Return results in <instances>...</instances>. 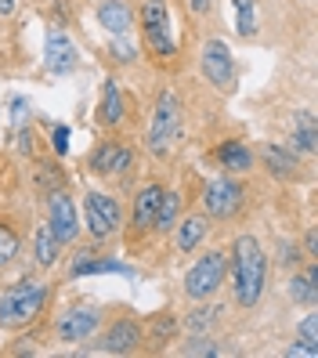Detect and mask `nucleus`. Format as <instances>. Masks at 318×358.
Instances as JSON below:
<instances>
[{
	"label": "nucleus",
	"instance_id": "obj_1",
	"mask_svg": "<svg viewBox=\"0 0 318 358\" xmlns=\"http://www.w3.org/2000/svg\"><path fill=\"white\" fill-rule=\"evenodd\" d=\"M231 293H236V304L239 308H253L264 293L268 282V257H264V246L253 239V236H239L236 246H231Z\"/></svg>",
	"mask_w": 318,
	"mask_h": 358
},
{
	"label": "nucleus",
	"instance_id": "obj_2",
	"mask_svg": "<svg viewBox=\"0 0 318 358\" xmlns=\"http://www.w3.org/2000/svg\"><path fill=\"white\" fill-rule=\"evenodd\" d=\"M48 304L44 282H15L11 289L0 293V326H26L33 322Z\"/></svg>",
	"mask_w": 318,
	"mask_h": 358
},
{
	"label": "nucleus",
	"instance_id": "obj_3",
	"mask_svg": "<svg viewBox=\"0 0 318 358\" xmlns=\"http://www.w3.org/2000/svg\"><path fill=\"white\" fill-rule=\"evenodd\" d=\"M141 29H145V48L152 58L171 62L178 55V40H174V29H171L166 0H141Z\"/></svg>",
	"mask_w": 318,
	"mask_h": 358
},
{
	"label": "nucleus",
	"instance_id": "obj_4",
	"mask_svg": "<svg viewBox=\"0 0 318 358\" xmlns=\"http://www.w3.org/2000/svg\"><path fill=\"white\" fill-rule=\"evenodd\" d=\"M178 138H181V101L174 91H163L156 101L152 123H148V149L156 156H166Z\"/></svg>",
	"mask_w": 318,
	"mask_h": 358
},
{
	"label": "nucleus",
	"instance_id": "obj_5",
	"mask_svg": "<svg viewBox=\"0 0 318 358\" xmlns=\"http://www.w3.org/2000/svg\"><path fill=\"white\" fill-rule=\"evenodd\" d=\"M224 275H228V261L224 254H206L199 257L192 268H188V275H185V293L192 301H206V297H214V293L224 286Z\"/></svg>",
	"mask_w": 318,
	"mask_h": 358
},
{
	"label": "nucleus",
	"instance_id": "obj_6",
	"mask_svg": "<svg viewBox=\"0 0 318 358\" xmlns=\"http://www.w3.org/2000/svg\"><path fill=\"white\" fill-rule=\"evenodd\" d=\"M83 221H87V231L101 243V239H109L116 236V228L123 221V210L113 196H105V192H87L83 196Z\"/></svg>",
	"mask_w": 318,
	"mask_h": 358
},
{
	"label": "nucleus",
	"instance_id": "obj_7",
	"mask_svg": "<svg viewBox=\"0 0 318 358\" xmlns=\"http://www.w3.org/2000/svg\"><path fill=\"white\" fill-rule=\"evenodd\" d=\"M199 66H203V76L214 83L217 91L236 87V62H231V51H228L224 40H210V44L203 48Z\"/></svg>",
	"mask_w": 318,
	"mask_h": 358
},
{
	"label": "nucleus",
	"instance_id": "obj_8",
	"mask_svg": "<svg viewBox=\"0 0 318 358\" xmlns=\"http://www.w3.org/2000/svg\"><path fill=\"white\" fill-rule=\"evenodd\" d=\"M203 206H206L210 217H231V214L243 206V185L231 181V178L210 181L206 192H203Z\"/></svg>",
	"mask_w": 318,
	"mask_h": 358
},
{
	"label": "nucleus",
	"instance_id": "obj_9",
	"mask_svg": "<svg viewBox=\"0 0 318 358\" xmlns=\"http://www.w3.org/2000/svg\"><path fill=\"white\" fill-rule=\"evenodd\" d=\"M98 326H101V315H98L94 308H69V311H62V315H58V322H55L58 336H62L66 344L91 341Z\"/></svg>",
	"mask_w": 318,
	"mask_h": 358
},
{
	"label": "nucleus",
	"instance_id": "obj_10",
	"mask_svg": "<svg viewBox=\"0 0 318 358\" xmlns=\"http://www.w3.org/2000/svg\"><path fill=\"white\" fill-rule=\"evenodd\" d=\"M48 217H51V231L62 246H69L76 236H80V221H76V206L66 192H51V203H48Z\"/></svg>",
	"mask_w": 318,
	"mask_h": 358
},
{
	"label": "nucleus",
	"instance_id": "obj_11",
	"mask_svg": "<svg viewBox=\"0 0 318 358\" xmlns=\"http://www.w3.org/2000/svg\"><path fill=\"white\" fill-rule=\"evenodd\" d=\"M131 166H134V152L127 149V145H120V141H105V145H98L94 156H91V171H94L98 178L127 174Z\"/></svg>",
	"mask_w": 318,
	"mask_h": 358
},
{
	"label": "nucleus",
	"instance_id": "obj_12",
	"mask_svg": "<svg viewBox=\"0 0 318 358\" xmlns=\"http://www.w3.org/2000/svg\"><path fill=\"white\" fill-rule=\"evenodd\" d=\"M44 66L48 73L62 76V73H73L76 69V48L66 29H48V44H44Z\"/></svg>",
	"mask_w": 318,
	"mask_h": 358
},
{
	"label": "nucleus",
	"instance_id": "obj_13",
	"mask_svg": "<svg viewBox=\"0 0 318 358\" xmlns=\"http://www.w3.org/2000/svg\"><path fill=\"white\" fill-rule=\"evenodd\" d=\"M105 351L109 355H127V351H134L138 344H141V326L138 322H131V319H120V322H113V329L105 333Z\"/></svg>",
	"mask_w": 318,
	"mask_h": 358
},
{
	"label": "nucleus",
	"instance_id": "obj_14",
	"mask_svg": "<svg viewBox=\"0 0 318 358\" xmlns=\"http://www.w3.org/2000/svg\"><path fill=\"white\" fill-rule=\"evenodd\" d=\"M159 199H163V188L159 185H145L138 199H134V231H148L156 224V210H159Z\"/></svg>",
	"mask_w": 318,
	"mask_h": 358
},
{
	"label": "nucleus",
	"instance_id": "obj_15",
	"mask_svg": "<svg viewBox=\"0 0 318 358\" xmlns=\"http://www.w3.org/2000/svg\"><path fill=\"white\" fill-rule=\"evenodd\" d=\"M73 275H131V268L123 261L109 257V261H98L91 250H80L76 261H73Z\"/></svg>",
	"mask_w": 318,
	"mask_h": 358
},
{
	"label": "nucleus",
	"instance_id": "obj_16",
	"mask_svg": "<svg viewBox=\"0 0 318 358\" xmlns=\"http://www.w3.org/2000/svg\"><path fill=\"white\" fill-rule=\"evenodd\" d=\"M98 22L105 26V33L127 36L131 33V8H127L123 0H105V4L98 8Z\"/></svg>",
	"mask_w": 318,
	"mask_h": 358
},
{
	"label": "nucleus",
	"instance_id": "obj_17",
	"mask_svg": "<svg viewBox=\"0 0 318 358\" xmlns=\"http://www.w3.org/2000/svg\"><path fill=\"white\" fill-rule=\"evenodd\" d=\"M98 120L105 123V127H120V120H123V91H120V83H116V80H105Z\"/></svg>",
	"mask_w": 318,
	"mask_h": 358
},
{
	"label": "nucleus",
	"instance_id": "obj_18",
	"mask_svg": "<svg viewBox=\"0 0 318 358\" xmlns=\"http://www.w3.org/2000/svg\"><path fill=\"white\" fill-rule=\"evenodd\" d=\"M217 159L224 171H236V174H246L250 166H253V152L246 149L243 141H224L221 149H217Z\"/></svg>",
	"mask_w": 318,
	"mask_h": 358
},
{
	"label": "nucleus",
	"instance_id": "obj_19",
	"mask_svg": "<svg viewBox=\"0 0 318 358\" xmlns=\"http://www.w3.org/2000/svg\"><path fill=\"white\" fill-rule=\"evenodd\" d=\"M264 163L275 178H289L296 171V152L282 149V145H264Z\"/></svg>",
	"mask_w": 318,
	"mask_h": 358
},
{
	"label": "nucleus",
	"instance_id": "obj_20",
	"mask_svg": "<svg viewBox=\"0 0 318 358\" xmlns=\"http://www.w3.org/2000/svg\"><path fill=\"white\" fill-rule=\"evenodd\" d=\"M58 254H62V243L55 239V231H51V228H40L36 239H33V257H36V264H40V268H51V264L58 261Z\"/></svg>",
	"mask_w": 318,
	"mask_h": 358
},
{
	"label": "nucleus",
	"instance_id": "obj_21",
	"mask_svg": "<svg viewBox=\"0 0 318 358\" xmlns=\"http://www.w3.org/2000/svg\"><path fill=\"white\" fill-rule=\"evenodd\" d=\"M289 301H296V304H315L318 301V268L315 264L308 268V275H293Z\"/></svg>",
	"mask_w": 318,
	"mask_h": 358
},
{
	"label": "nucleus",
	"instance_id": "obj_22",
	"mask_svg": "<svg viewBox=\"0 0 318 358\" xmlns=\"http://www.w3.org/2000/svg\"><path fill=\"white\" fill-rule=\"evenodd\" d=\"M231 18H236L239 36H253L257 33V0H231Z\"/></svg>",
	"mask_w": 318,
	"mask_h": 358
},
{
	"label": "nucleus",
	"instance_id": "obj_23",
	"mask_svg": "<svg viewBox=\"0 0 318 358\" xmlns=\"http://www.w3.org/2000/svg\"><path fill=\"white\" fill-rule=\"evenodd\" d=\"M206 236V217H188L178 224V250L181 254H192V250L203 243Z\"/></svg>",
	"mask_w": 318,
	"mask_h": 358
},
{
	"label": "nucleus",
	"instance_id": "obj_24",
	"mask_svg": "<svg viewBox=\"0 0 318 358\" xmlns=\"http://www.w3.org/2000/svg\"><path fill=\"white\" fill-rule=\"evenodd\" d=\"M178 214H181V192H163L159 199V210H156V224L159 231H171L178 224Z\"/></svg>",
	"mask_w": 318,
	"mask_h": 358
},
{
	"label": "nucleus",
	"instance_id": "obj_25",
	"mask_svg": "<svg viewBox=\"0 0 318 358\" xmlns=\"http://www.w3.org/2000/svg\"><path fill=\"white\" fill-rule=\"evenodd\" d=\"M296 149L301 152H315V145H318V134H315V116L311 113H301L296 116Z\"/></svg>",
	"mask_w": 318,
	"mask_h": 358
},
{
	"label": "nucleus",
	"instance_id": "obj_26",
	"mask_svg": "<svg viewBox=\"0 0 318 358\" xmlns=\"http://www.w3.org/2000/svg\"><path fill=\"white\" fill-rule=\"evenodd\" d=\"M15 257H18V236H15V228L0 224V268L11 264Z\"/></svg>",
	"mask_w": 318,
	"mask_h": 358
},
{
	"label": "nucleus",
	"instance_id": "obj_27",
	"mask_svg": "<svg viewBox=\"0 0 318 358\" xmlns=\"http://www.w3.org/2000/svg\"><path fill=\"white\" fill-rule=\"evenodd\" d=\"M296 333H301V344L318 348V315H304V322L296 326Z\"/></svg>",
	"mask_w": 318,
	"mask_h": 358
},
{
	"label": "nucleus",
	"instance_id": "obj_28",
	"mask_svg": "<svg viewBox=\"0 0 318 358\" xmlns=\"http://www.w3.org/2000/svg\"><path fill=\"white\" fill-rule=\"evenodd\" d=\"M36 171H40V174H36V185L44 188V192H48V188H55V185H62V171H58L55 163H40Z\"/></svg>",
	"mask_w": 318,
	"mask_h": 358
},
{
	"label": "nucleus",
	"instance_id": "obj_29",
	"mask_svg": "<svg viewBox=\"0 0 318 358\" xmlns=\"http://www.w3.org/2000/svg\"><path fill=\"white\" fill-rule=\"evenodd\" d=\"M214 319H217V308H199V311H192V319H188V329L199 333V329H206Z\"/></svg>",
	"mask_w": 318,
	"mask_h": 358
},
{
	"label": "nucleus",
	"instance_id": "obj_30",
	"mask_svg": "<svg viewBox=\"0 0 318 358\" xmlns=\"http://www.w3.org/2000/svg\"><path fill=\"white\" fill-rule=\"evenodd\" d=\"M69 134H73V131L66 127V123H58V127L51 131V149H55L58 156H66V152H69Z\"/></svg>",
	"mask_w": 318,
	"mask_h": 358
},
{
	"label": "nucleus",
	"instance_id": "obj_31",
	"mask_svg": "<svg viewBox=\"0 0 318 358\" xmlns=\"http://www.w3.org/2000/svg\"><path fill=\"white\" fill-rule=\"evenodd\" d=\"M185 355H217V348H214V341H210V336H206V341H203V336H196V341L185 348Z\"/></svg>",
	"mask_w": 318,
	"mask_h": 358
},
{
	"label": "nucleus",
	"instance_id": "obj_32",
	"mask_svg": "<svg viewBox=\"0 0 318 358\" xmlns=\"http://www.w3.org/2000/svg\"><path fill=\"white\" fill-rule=\"evenodd\" d=\"M315 355H318V348H308V344L289 348V351H286V358H315Z\"/></svg>",
	"mask_w": 318,
	"mask_h": 358
},
{
	"label": "nucleus",
	"instance_id": "obj_33",
	"mask_svg": "<svg viewBox=\"0 0 318 358\" xmlns=\"http://www.w3.org/2000/svg\"><path fill=\"white\" fill-rule=\"evenodd\" d=\"M171 329H174V319H159V326H156V336H159V341H166V336H171Z\"/></svg>",
	"mask_w": 318,
	"mask_h": 358
},
{
	"label": "nucleus",
	"instance_id": "obj_34",
	"mask_svg": "<svg viewBox=\"0 0 318 358\" xmlns=\"http://www.w3.org/2000/svg\"><path fill=\"white\" fill-rule=\"evenodd\" d=\"M308 257H311V261L318 257V236H315V228L308 231Z\"/></svg>",
	"mask_w": 318,
	"mask_h": 358
},
{
	"label": "nucleus",
	"instance_id": "obj_35",
	"mask_svg": "<svg viewBox=\"0 0 318 358\" xmlns=\"http://www.w3.org/2000/svg\"><path fill=\"white\" fill-rule=\"evenodd\" d=\"M279 250H282V264H296V246L289 250V243H282Z\"/></svg>",
	"mask_w": 318,
	"mask_h": 358
},
{
	"label": "nucleus",
	"instance_id": "obj_36",
	"mask_svg": "<svg viewBox=\"0 0 318 358\" xmlns=\"http://www.w3.org/2000/svg\"><path fill=\"white\" fill-rule=\"evenodd\" d=\"M210 8V0H188V11H192V15H203Z\"/></svg>",
	"mask_w": 318,
	"mask_h": 358
},
{
	"label": "nucleus",
	"instance_id": "obj_37",
	"mask_svg": "<svg viewBox=\"0 0 318 358\" xmlns=\"http://www.w3.org/2000/svg\"><path fill=\"white\" fill-rule=\"evenodd\" d=\"M11 11H15V0H0V15H4V18H8Z\"/></svg>",
	"mask_w": 318,
	"mask_h": 358
}]
</instances>
